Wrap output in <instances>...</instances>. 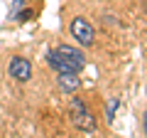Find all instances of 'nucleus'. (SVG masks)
I'll use <instances>...</instances> for the list:
<instances>
[{"instance_id": "7", "label": "nucleus", "mask_w": 147, "mask_h": 138, "mask_svg": "<svg viewBox=\"0 0 147 138\" xmlns=\"http://www.w3.org/2000/svg\"><path fill=\"white\" fill-rule=\"evenodd\" d=\"M15 17H17V20H30V17H32V10H22L20 15H15Z\"/></svg>"}, {"instance_id": "1", "label": "nucleus", "mask_w": 147, "mask_h": 138, "mask_svg": "<svg viewBox=\"0 0 147 138\" xmlns=\"http://www.w3.org/2000/svg\"><path fill=\"white\" fill-rule=\"evenodd\" d=\"M69 116H71L74 126L79 128V131H86V133L96 131V118L91 116L88 106H86V104H84L81 99H76V96H74V99H71V104H69Z\"/></svg>"}, {"instance_id": "6", "label": "nucleus", "mask_w": 147, "mask_h": 138, "mask_svg": "<svg viewBox=\"0 0 147 138\" xmlns=\"http://www.w3.org/2000/svg\"><path fill=\"white\" fill-rule=\"evenodd\" d=\"M118 104H120V101H118V99H113V101H110V106L105 109V116H108V121H113V113H115Z\"/></svg>"}, {"instance_id": "4", "label": "nucleus", "mask_w": 147, "mask_h": 138, "mask_svg": "<svg viewBox=\"0 0 147 138\" xmlns=\"http://www.w3.org/2000/svg\"><path fill=\"white\" fill-rule=\"evenodd\" d=\"M7 72H10V77H12V79H17V81H30V77H32V64L27 62L25 57H15V59H10Z\"/></svg>"}, {"instance_id": "8", "label": "nucleus", "mask_w": 147, "mask_h": 138, "mask_svg": "<svg viewBox=\"0 0 147 138\" xmlns=\"http://www.w3.org/2000/svg\"><path fill=\"white\" fill-rule=\"evenodd\" d=\"M142 126H145V133H147V111H145V118H142Z\"/></svg>"}, {"instance_id": "3", "label": "nucleus", "mask_w": 147, "mask_h": 138, "mask_svg": "<svg viewBox=\"0 0 147 138\" xmlns=\"http://www.w3.org/2000/svg\"><path fill=\"white\" fill-rule=\"evenodd\" d=\"M71 37H76L79 44H93V37H96V30L86 17H74L71 20Z\"/></svg>"}, {"instance_id": "5", "label": "nucleus", "mask_w": 147, "mask_h": 138, "mask_svg": "<svg viewBox=\"0 0 147 138\" xmlns=\"http://www.w3.org/2000/svg\"><path fill=\"white\" fill-rule=\"evenodd\" d=\"M57 81H59V89L66 91V94L79 91V86H81V79L76 77V72H61V74L57 77Z\"/></svg>"}, {"instance_id": "2", "label": "nucleus", "mask_w": 147, "mask_h": 138, "mask_svg": "<svg viewBox=\"0 0 147 138\" xmlns=\"http://www.w3.org/2000/svg\"><path fill=\"white\" fill-rule=\"evenodd\" d=\"M57 54L61 57V62L66 64L69 72H76V74H79L81 69L86 67V57H84V52H81V49H76V47L59 44V47H57Z\"/></svg>"}]
</instances>
